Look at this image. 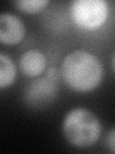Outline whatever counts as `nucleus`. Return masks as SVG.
<instances>
[{
    "label": "nucleus",
    "mask_w": 115,
    "mask_h": 154,
    "mask_svg": "<svg viewBox=\"0 0 115 154\" xmlns=\"http://www.w3.org/2000/svg\"><path fill=\"white\" fill-rule=\"evenodd\" d=\"M65 83L77 91H89L100 85L104 76L101 61L94 54L77 49L67 54L61 65Z\"/></svg>",
    "instance_id": "f257e3e1"
},
{
    "label": "nucleus",
    "mask_w": 115,
    "mask_h": 154,
    "mask_svg": "<svg viewBox=\"0 0 115 154\" xmlns=\"http://www.w3.org/2000/svg\"><path fill=\"white\" fill-rule=\"evenodd\" d=\"M102 125L99 119L84 108H77L66 115L63 122V134L71 144L85 148L89 147L100 138Z\"/></svg>",
    "instance_id": "f03ea898"
},
{
    "label": "nucleus",
    "mask_w": 115,
    "mask_h": 154,
    "mask_svg": "<svg viewBox=\"0 0 115 154\" xmlns=\"http://www.w3.org/2000/svg\"><path fill=\"white\" fill-rule=\"evenodd\" d=\"M71 14L79 27L96 29L107 20L108 5L104 0H76L72 3Z\"/></svg>",
    "instance_id": "7ed1b4c3"
},
{
    "label": "nucleus",
    "mask_w": 115,
    "mask_h": 154,
    "mask_svg": "<svg viewBox=\"0 0 115 154\" xmlns=\"http://www.w3.org/2000/svg\"><path fill=\"white\" fill-rule=\"evenodd\" d=\"M58 87L47 77L35 79L24 90V101L32 108H43L56 98Z\"/></svg>",
    "instance_id": "20e7f679"
},
{
    "label": "nucleus",
    "mask_w": 115,
    "mask_h": 154,
    "mask_svg": "<svg viewBox=\"0 0 115 154\" xmlns=\"http://www.w3.org/2000/svg\"><path fill=\"white\" fill-rule=\"evenodd\" d=\"M25 36V25L13 14H0V42L4 45H16Z\"/></svg>",
    "instance_id": "39448f33"
},
{
    "label": "nucleus",
    "mask_w": 115,
    "mask_h": 154,
    "mask_svg": "<svg viewBox=\"0 0 115 154\" xmlns=\"http://www.w3.org/2000/svg\"><path fill=\"white\" fill-rule=\"evenodd\" d=\"M20 69L28 77L40 75L46 66V58L44 54L37 49L26 51L19 61Z\"/></svg>",
    "instance_id": "423d86ee"
},
{
    "label": "nucleus",
    "mask_w": 115,
    "mask_h": 154,
    "mask_svg": "<svg viewBox=\"0 0 115 154\" xmlns=\"http://www.w3.org/2000/svg\"><path fill=\"white\" fill-rule=\"evenodd\" d=\"M16 76V69L13 60L0 53V89L12 85Z\"/></svg>",
    "instance_id": "0eeeda50"
},
{
    "label": "nucleus",
    "mask_w": 115,
    "mask_h": 154,
    "mask_svg": "<svg viewBox=\"0 0 115 154\" xmlns=\"http://www.w3.org/2000/svg\"><path fill=\"white\" fill-rule=\"evenodd\" d=\"M20 11L29 14H36L44 10L49 4L48 0H18L13 2Z\"/></svg>",
    "instance_id": "6e6552de"
},
{
    "label": "nucleus",
    "mask_w": 115,
    "mask_h": 154,
    "mask_svg": "<svg viewBox=\"0 0 115 154\" xmlns=\"http://www.w3.org/2000/svg\"><path fill=\"white\" fill-rule=\"evenodd\" d=\"M59 71H58V69H56V67H49V69H47L46 71V76H47V78H49L53 81H57L58 79H59Z\"/></svg>",
    "instance_id": "1a4fd4ad"
},
{
    "label": "nucleus",
    "mask_w": 115,
    "mask_h": 154,
    "mask_svg": "<svg viewBox=\"0 0 115 154\" xmlns=\"http://www.w3.org/2000/svg\"><path fill=\"white\" fill-rule=\"evenodd\" d=\"M114 141H115V135H114V129L112 128L111 130H110L109 134L108 135V144L110 148V151H111L112 153H114V151H115Z\"/></svg>",
    "instance_id": "9d476101"
}]
</instances>
